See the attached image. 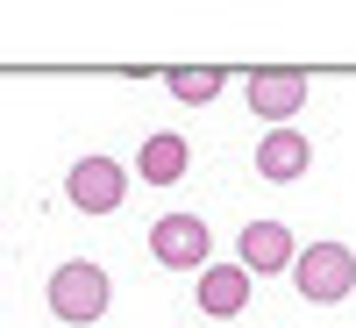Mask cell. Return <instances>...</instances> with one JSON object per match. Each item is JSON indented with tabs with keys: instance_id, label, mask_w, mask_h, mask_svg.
<instances>
[{
	"instance_id": "6da1fadb",
	"label": "cell",
	"mask_w": 356,
	"mask_h": 328,
	"mask_svg": "<svg viewBox=\"0 0 356 328\" xmlns=\"http://www.w3.org/2000/svg\"><path fill=\"white\" fill-rule=\"evenodd\" d=\"M107 300H114V286H107V272H100V264L65 257V264L50 272V314L65 321V328H93V321L107 314Z\"/></svg>"
},
{
	"instance_id": "7a4b0ae2",
	"label": "cell",
	"mask_w": 356,
	"mask_h": 328,
	"mask_svg": "<svg viewBox=\"0 0 356 328\" xmlns=\"http://www.w3.org/2000/svg\"><path fill=\"white\" fill-rule=\"evenodd\" d=\"M292 286H300V300H314V307L349 300L356 292V250L349 243H307L292 257Z\"/></svg>"
},
{
	"instance_id": "3957f363",
	"label": "cell",
	"mask_w": 356,
	"mask_h": 328,
	"mask_svg": "<svg viewBox=\"0 0 356 328\" xmlns=\"http://www.w3.org/2000/svg\"><path fill=\"white\" fill-rule=\"evenodd\" d=\"M150 257L164 264V272H207L214 264V228H207L200 214H157L150 221Z\"/></svg>"
},
{
	"instance_id": "277c9868",
	"label": "cell",
	"mask_w": 356,
	"mask_h": 328,
	"mask_svg": "<svg viewBox=\"0 0 356 328\" xmlns=\"http://www.w3.org/2000/svg\"><path fill=\"white\" fill-rule=\"evenodd\" d=\"M65 200L79 207V214H114V207L129 200V164H114V157H79L65 171Z\"/></svg>"
},
{
	"instance_id": "5b68a950",
	"label": "cell",
	"mask_w": 356,
	"mask_h": 328,
	"mask_svg": "<svg viewBox=\"0 0 356 328\" xmlns=\"http://www.w3.org/2000/svg\"><path fill=\"white\" fill-rule=\"evenodd\" d=\"M292 257H300V243H292L285 221H243V235H235V264H243L250 279L292 272Z\"/></svg>"
},
{
	"instance_id": "8992f818",
	"label": "cell",
	"mask_w": 356,
	"mask_h": 328,
	"mask_svg": "<svg viewBox=\"0 0 356 328\" xmlns=\"http://www.w3.org/2000/svg\"><path fill=\"white\" fill-rule=\"evenodd\" d=\"M250 272H243V264H207V272L193 279V300H200V314L207 321H221V328H235V314H243L250 307Z\"/></svg>"
},
{
	"instance_id": "52a82bcc",
	"label": "cell",
	"mask_w": 356,
	"mask_h": 328,
	"mask_svg": "<svg viewBox=\"0 0 356 328\" xmlns=\"http://www.w3.org/2000/svg\"><path fill=\"white\" fill-rule=\"evenodd\" d=\"M307 107V72H250V114H264L271 129H292V114Z\"/></svg>"
},
{
	"instance_id": "ba28073f",
	"label": "cell",
	"mask_w": 356,
	"mask_h": 328,
	"mask_svg": "<svg viewBox=\"0 0 356 328\" xmlns=\"http://www.w3.org/2000/svg\"><path fill=\"white\" fill-rule=\"evenodd\" d=\"M257 178H271V186H292V178H300L307 164H314V143L300 136V129H271V136H264L257 143Z\"/></svg>"
},
{
	"instance_id": "9c48e42d",
	"label": "cell",
	"mask_w": 356,
	"mask_h": 328,
	"mask_svg": "<svg viewBox=\"0 0 356 328\" xmlns=\"http://www.w3.org/2000/svg\"><path fill=\"white\" fill-rule=\"evenodd\" d=\"M186 164H193V143L178 136V129H157V136L136 150V178H143V186H178Z\"/></svg>"
},
{
	"instance_id": "30bf717a",
	"label": "cell",
	"mask_w": 356,
	"mask_h": 328,
	"mask_svg": "<svg viewBox=\"0 0 356 328\" xmlns=\"http://www.w3.org/2000/svg\"><path fill=\"white\" fill-rule=\"evenodd\" d=\"M164 86H171V100H214L221 86H228V72H214V65H200V72H164Z\"/></svg>"
}]
</instances>
